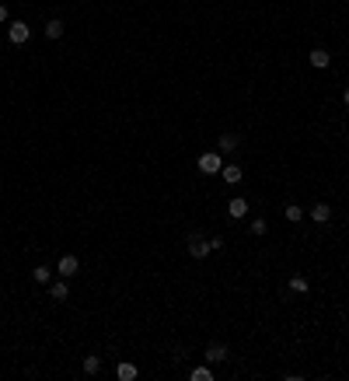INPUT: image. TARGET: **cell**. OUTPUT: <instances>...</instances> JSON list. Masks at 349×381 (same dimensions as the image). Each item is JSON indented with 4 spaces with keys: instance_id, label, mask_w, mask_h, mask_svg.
I'll return each mask as SVG.
<instances>
[{
    "instance_id": "6da1fadb",
    "label": "cell",
    "mask_w": 349,
    "mask_h": 381,
    "mask_svg": "<svg viewBox=\"0 0 349 381\" xmlns=\"http://www.w3.org/2000/svg\"><path fill=\"white\" fill-rule=\"evenodd\" d=\"M195 164H199V172H203V175H216V172L224 168V161H220V151L199 154V161H195Z\"/></svg>"
},
{
    "instance_id": "7a4b0ae2",
    "label": "cell",
    "mask_w": 349,
    "mask_h": 381,
    "mask_svg": "<svg viewBox=\"0 0 349 381\" xmlns=\"http://www.w3.org/2000/svg\"><path fill=\"white\" fill-rule=\"evenodd\" d=\"M28 35H32V28H28L25 21H11V25H7V39L14 42V46H25Z\"/></svg>"
},
{
    "instance_id": "3957f363",
    "label": "cell",
    "mask_w": 349,
    "mask_h": 381,
    "mask_svg": "<svg viewBox=\"0 0 349 381\" xmlns=\"http://www.w3.org/2000/svg\"><path fill=\"white\" fill-rule=\"evenodd\" d=\"M213 248H210V241L203 238V235H189V256L192 259H206Z\"/></svg>"
},
{
    "instance_id": "277c9868",
    "label": "cell",
    "mask_w": 349,
    "mask_h": 381,
    "mask_svg": "<svg viewBox=\"0 0 349 381\" xmlns=\"http://www.w3.org/2000/svg\"><path fill=\"white\" fill-rule=\"evenodd\" d=\"M227 357H231V350H227L224 343H210V346H206V364H224Z\"/></svg>"
},
{
    "instance_id": "5b68a950",
    "label": "cell",
    "mask_w": 349,
    "mask_h": 381,
    "mask_svg": "<svg viewBox=\"0 0 349 381\" xmlns=\"http://www.w3.org/2000/svg\"><path fill=\"white\" fill-rule=\"evenodd\" d=\"M56 269H59V277H74V273L80 269V259H77V256H59Z\"/></svg>"
},
{
    "instance_id": "8992f818",
    "label": "cell",
    "mask_w": 349,
    "mask_h": 381,
    "mask_svg": "<svg viewBox=\"0 0 349 381\" xmlns=\"http://www.w3.org/2000/svg\"><path fill=\"white\" fill-rule=\"evenodd\" d=\"M311 221L314 224H329L332 221V206L329 203H314V206H311Z\"/></svg>"
},
{
    "instance_id": "52a82bcc",
    "label": "cell",
    "mask_w": 349,
    "mask_h": 381,
    "mask_svg": "<svg viewBox=\"0 0 349 381\" xmlns=\"http://www.w3.org/2000/svg\"><path fill=\"white\" fill-rule=\"evenodd\" d=\"M49 298H53V301H67V298H70V283L67 280L49 283Z\"/></svg>"
},
{
    "instance_id": "ba28073f",
    "label": "cell",
    "mask_w": 349,
    "mask_h": 381,
    "mask_svg": "<svg viewBox=\"0 0 349 381\" xmlns=\"http://www.w3.org/2000/svg\"><path fill=\"white\" fill-rule=\"evenodd\" d=\"M220 175H224V182H227V185H237V182L245 179V172H241L237 164H224V168H220Z\"/></svg>"
},
{
    "instance_id": "9c48e42d",
    "label": "cell",
    "mask_w": 349,
    "mask_h": 381,
    "mask_svg": "<svg viewBox=\"0 0 349 381\" xmlns=\"http://www.w3.org/2000/svg\"><path fill=\"white\" fill-rule=\"evenodd\" d=\"M237 143H241V137H234V133H224V137L216 140V151H220V154H231V151H237Z\"/></svg>"
},
{
    "instance_id": "30bf717a",
    "label": "cell",
    "mask_w": 349,
    "mask_h": 381,
    "mask_svg": "<svg viewBox=\"0 0 349 381\" xmlns=\"http://www.w3.org/2000/svg\"><path fill=\"white\" fill-rule=\"evenodd\" d=\"M136 374H140L136 364H116V378L119 381H136Z\"/></svg>"
},
{
    "instance_id": "8fae6325",
    "label": "cell",
    "mask_w": 349,
    "mask_h": 381,
    "mask_svg": "<svg viewBox=\"0 0 349 381\" xmlns=\"http://www.w3.org/2000/svg\"><path fill=\"white\" fill-rule=\"evenodd\" d=\"M308 60H311V67H318V70H325V67H329V63H332V56H329V53H325V49H311V56H308Z\"/></svg>"
},
{
    "instance_id": "7c38bea8",
    "label": "cell",
    "mask_w": 349,
    "mask_h": 381,
    "mask_svg": "<svg viewBox=\"0 0 349 381\" xmlns=\"http://www.w3.org/2000/svg\"><path fill=\"white\" fill-rule=\"evenodd\" d=\"M227 214H231L234 221H237V217H245V214H248V200L234 196V200H231V206H227Z\"/></svg>"
},
{
    "instance_id": "4fadbf2b",
    "label": "cell",
    "mask_w": 349,
    "mask_h": 381,
    "mask_svg": "<svg viewBox=\"0 0 349 381\" xmlns=\"http://www.w3.org/2000/svg\"><path fill=\"white\" fill-rule=\"evenodd\" d=\"M59 35H63V21L49 18V21H46V39H59Z\"/></svg>"
},
{
    "instance_id": "5bb4252c",
    "label": "cell",
    "mask_w": 349,
    "mask_h": 381,
    "mask_svg": "<svg viewBox=\"0 0 349 381\" xmlns=\"http://www.w3.org/2000/svg\"><path fill=\"white\" fill-rule=\"evenodd\" d=\"M283 214H287V221H290V224H297L300 217H304V210H300L297 203H287V206H283Z\"/></svg>"
},
{
    "instance_id": "9a60e30c",
    "label": "cell",
    "mask_w": 349,
    "mask_h": 381,
    "mask_svg": "<svg viewBox=\"0 0 349 381\" xmlns=\"http://www.w3.org/2000/svg\"><path fill=\"white\" fill-rule=\"evenodd\" d=\"M49 277H53L49 266H35V273H32V280H35V283H49Z\"/></svg>"
},
{
    "instance_id": "2e32d148",
    "label": "cell",
    "mask_w": 349,
    "mask_h": 381,
    "mask_svg": "<svg viewBox=\"0 0 349 381\" xmlns=\"http://www.w3.org/2000/svg\"><path fill=\"white\" fill-rule=\"evenodd\" d=\"M98 371H101V361H98L95 353H91V357H84V374H98Z\"/></svg>"
},
{
    "instance_id": "e0dca14e",
    "label": "cell",
    "mask_w": 349,
    "mask_h": 381,
    "mask_svg": "<svg viewBox=\"0 0 349 381\" xmlns=\"http://www.w3.org/2000/svg\"><path fill=\"white\" fill-rule=\"evenodd\" d=\"M189 378H192V381H213V371H210V367H192Z\"/></svg>"
},
{
    "instance_id": "ac0fdd59",
    "label": "cell",
    "mask_w": 349,
    "mask_h": 381,
    "mask_svg": "<svg viewBox=\"0 0 349 381\" xmlns=\"http://www.w3.org/2000/svg\"><path fill=\"white\" fill-rule=\"evenodd\" d=\"M248 231H252L255 238H262V235L269 231V224H266V221H262V217H258V221H252V224H248Z\"/></svg>"
},
{
    "instance_id": "d6986e66",
    "label": "cell",
    "mask_w": 349,
    "mask_h": 381,
    "mask_svg": "<svg viewBox=\"0 0 349 381\" xmlns=\"http://www.w3.org/2000/svg\"><path fill=\"white\" fill-rule=\"evenodd\" d=\"M308 287H311V283L304 280V277H290V290H297V294H308Z\"/></svg>"
},
{
    "instance_id": "ffe728a7",
    "label": "cell",
    "mask_w": 349,
    "mask_h": 381,
    "mask_svg": "<svg viewBox=\"0 0 349 381\" xmlns=\"http://www.w3.org/2000/svg\"><path fill=\"white\" fill-rule=\"evenodd\" d=\"M342 101H346V105H349V84H346V88H342Z\"/></svg>"
},
{
    "instance_id": "44dd1931",
    "label": "cell",
    "mask_w": 349,
    "mask_h": 381,
    "mask_svg": "<svg viewBox=\"0 0 349 381\" xmlns=\"http://www.w3.org/2000/svg\"><path fill=\"white\" fill-rule=\"evenodd\" d=\"M0 21H7V7L4 4H0Z\"/></svg>"
}]
</instances>
